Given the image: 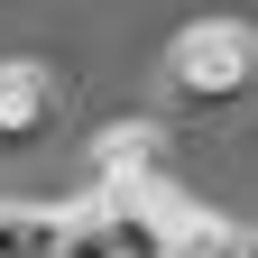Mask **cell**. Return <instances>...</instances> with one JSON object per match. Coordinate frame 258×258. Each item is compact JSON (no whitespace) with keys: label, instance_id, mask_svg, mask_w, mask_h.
<instances>
[{"label":"cell","instance_id":"7a4b0ae2","mask_svg":"<svg viewBox=\"0 0 258 258\" xmlns=\"http://www.w3.org/2000/svg\"><path fill=\"white\" fill-rule=\"evenodd\" d=\"M175 203L157 184H139V194H92L83 203V231H92V249L102 258H166L175 249Z\"/></svg>","mask_w":258,"mask_h":258},{"label":"cell","instance_id":"6da1fadb","mask_svg":"<svg viewBox=\"0 0 258 258\" xmlns=\"http://www.w3.org/2000/svg\"><path fill=\"white\" fill-rule=\"evenodd\" d=\"M166 83L184 92V102H231V92L249 83V19H194L175 55H166Z\"/></svg>","mask_w":258,"mask_h":258},{"label":"cell","instance_id":"3957f363","mask_svg":"<svg viewBox=\"0 0 258 258\" xmlns=\"http://www.w3.org/2000/svg\"><path fill=\"white\" fill-rule=\"evenodd\" d=\"M64 120V74L46 55H0V148H28Z\"/></svg>","mask_w":258,"mask_h":258},{"label":"cell","instance_id":"277c9868","mask_svg":"<svg viewBox=\"0 0 258 258\" xmlns=\"http://www.w3.org/2000/svg\"><path fill=\"white\" fill-rule=\"evenodd\" d=\"M0 258H64V212L0 203Z\"/></svg>","mask_w":258,"mask_h":258},{"label":"cell","instance_id":"5b68a950","mask_svg":"<svg viewBox=\"0 0 258 258\" xmlns=\"http://www.w3.org/2000/svg\"><path fill=\"white\" fill-rule=\"evenodd\" d=\"M166 258H249V231H240V221H212V212H184Z\"/></svg>","mask_w":258,"mask_h":258}]
</instances>
